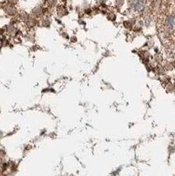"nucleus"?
<instances>
[{"instance_id":"obj_3","label":"nucleus","mask_w":175,"mask_h":176,"mask_svg":"<svg viewBox=\"0 0 175 176\" xmlns=\"http://www.w3.org/2000/svg\"><path fill=\"white\" fill-rule=\"evenodd\" d=\"M6 12L7 13H8L9 15H12V14H14L16 12V9L14 7L12 6H8L6 8Z\"/></svg>"},{"instance_id":"obj_4","label":"nucleus","mask_w":175,"mask_h":176,"mask_svg":"<svg viewBox=\"0 0 175 176\" xmlns=\"http://www.w3.org/2000/svg\"><path fill=\"white\" fill-rule=\"evenodd\" d=\"M58 15L62 17V16L67 14V10L65 8H64V7H58Z\"/></svg>"},{"instance_id":"obj_1","label":"nucleus","mask_w":175,"mask_h":176,"mask_svg":"<svg viewBox=\"0 0 175 176\" xmlns=\"http://www.w3.org/2000/svg\"><path fill=\"white\" fill-rule=\"evenodd\" d=\"M145 0H133L131 2V6L136 12H140L145 8Z\"/></svg>"},{"instance_id":"obj_2","label":"nucleus","mask_w":175,"mask_h":176,"mask_svg":"<svg viewBox=\"0 0 175 176\" xmlns=\"http://www.w3.org/2000/svg\"><path fill=\"white\" fill-rule=\"evenodd\" d=\"M165 25H166V27H167L168 28H169V29H172V28H173V27H174V25H175L174 18H173V17H169L168 18L166 19Z\"/></svg>"},{"instance_id":"obj_5","label":"nucleus","mask_w":175,"mask_h":176,"mask_svg":"<svg viewBox=\"0 0 175 176\" xmlns=\"http://www.w3.org/2000/svg\"><path fill=\"white\" fill-rule=\"evenodd\" d=\"M174 67H175V62H174Z\"/></svg>"}]
</instances>
